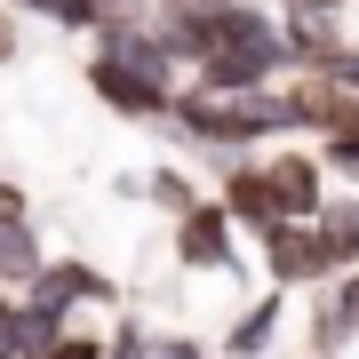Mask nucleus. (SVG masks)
I'll return each instance as SVG.
<instances>
[{
  "label": "nucleus",
  "instance_id": "nucleus-5",
  "mask_svg": "<svg viewBox=\"0 0 359 359\" xmlns=\"http://www.w3.org/2000/svg\"><path fill=\"white\" fill-rule=\"evenodd\" d=\"M271 16H280L295 65H327L359 40V0H271Z\"/></svg>",
  "mask_w": 359,
  "mask_h": 359
},
{
  "label": "nucleus",
  "instance_id": "nucleus-10",
  "mask_svg": "<svg viewBox=\"0 0 359 359\" xmlns=\"http://www.w3.org/2000/svg\"><path fill=\"white\" fill-rule=\"evenodd\" d=\"M287 311H295V295L287 287H256L240 311L224 320V359H264V351H280V335H287Z\"/></svg>",
  "mask_w": 359,
  "mask_h": 359
},
{
  "label": "nucleus",
  "instance_id": "nucleus-1",
  "mask_svg": "<svg viewBox=\"0 0 359 359\" xmlns=\"http://www.w3.org/2000/svg\"><path fill=\"white\" fill-rule=\"evenodd\" d=\"M160 128L176 136L184 152H208V160L280 144V136H287V120H280V80H271V88H208V80L184 72L176 96H168V120H160Z\"/></svg>",
  "mask_w": 359,
  "mask_h": 359
},
{
  "label": "nucleus",
  "instance_id": "nucleus-20",
  "mask_svg": "<svg viewBox=\"0 0 359 359\" xmlns=\"http://www.w3.org/2000/svg\"><path fill=\"white\" fill-rule=\"evenodd\" d=\"M0 216H32V200H25V184H16V176H0Z\"/></svg>",
  "mask_w": 359,
  "mask_h": 359
},
{
  "label": "nucleus",
  "instance_id": "nucleus-3",
  "mask_svg": "<svg viewBox=\"0 0 359 359\" xmlns=\"http://www.w3.org/2000/svg\"><path fill=\"white\" fill-rule=\"evenodd\" d=\"M88 96L104 104V112L136 120V128H160V120H168V96H176V80L144 72V65H128V56H104V48H88Z\"/></svg>",
  "mask_w": 359,
  "mask_h": 359
},
{
  "label": "nucleus",
  "instance_id": "nucleus-15",
  "mask_svg": "<svg viewBox=\"0 0 359 359\" xmlns=\"http://www.w3.org/2000/svg\"><path fill=\"white\" fill-rule=\"evenodd\" d=\"M144 200H152V208H160V216H184V208H192V200H200V184H192V176H184V168H176V160H152V168H144Z\"/></svg>",
  "mask_w": 359,
  "mask_h": 359
},
{
  "label": "nucleus",
  "instance_id": "nucleus-19",
  "mask_svg": "<svg viewBox=\"0 0 359 359\" xmlns=\"http://www.w3.org/2000/svg\"><path fill=\"white\" fill-rule=\"evenodd\" d=\"M16 56H25V16H16L8 0H0V72H8Z\"/></svg>",
  "mask_w": 359,
  "mask_h": 359
},
{
  "label": "nucleus",
  "instance_id": "nucleus-21",
  "mask_svg": "<svg viewBox=\"0 0 359 359\" xmlns=\"http://www.w3.org/2000/svg\"><path fill=\"white\" fill-rule=\"evenodd\" d=\"M96 16H120V8H144V0H88Z\"/></svg>",
  "mask_w": 359,
  "mask_h": 359
},
{
  "label": "nucleus",
  "instance_id": "nucleus-17",
  "mask_svg": "<svg viewBox=\"0 0 359 359\" xmlns=\"http://www.w3.org/2000/svg\"><path fill=\"white\" fill-rule=\"evenodd\" d=\"M104 359H152V327H144L136 311H120V320L104 327Z\"/></svg>",
  "mask_w": 359,
  "mask_h": 359
},
{
  "label": "nucleus",
  "instance_id": "nucleus-14",
  "mask_svg": "<svg viewBox=\"0 0 359 359\" xmlns=\"http://www.w3.org/2000/svg\"><path fill=\"white\" fill-rule=\"evenodd\" d=\"M40 224L32 216H0V287H25L32 271H40Z\"/></svg>",
  "mask_w": 359,
  "mask_h": 359
},
{
  "label": "nucleus",
  "instance_id": "nucleus-22",
  "mask_svg": "<svg viewBox=\"0 0 359 359\" xmlns=\"http://www.w3.org/2000/svg\"><path fill=\"white\" fill-rule=\"evenodd\" d=\"M295 359H320V351H295Z\"/></svg>",
  "mask_w": 359,
  "mask_h": 359
},
{
  "label": "nucleus",
  "instance_id": "nucleus-4",
  "mask_svg": "<svg viewBox=\"0 0 359 359\" xmlns=\"http://www.w3.org/2000/svg\"><path fill=\"white\" fill-rule=\"evenodd\" d=\"M256 248H264V280H271V287H287V295H304V287H320L327 271H344V264H335V248H327V231L311 224V216L271 224Z\"/></svg>",
  "mask_w": 359,
  "mask_h": 359
},
{
  "label": "nucleus",
  "instance_id": "nucleus-16",
  "mask_svg": "<svg viewBox=\"0 0 359 359\" xmlns=\"http://www.w3.org/2000/svg\"><path fill=\"white\" fill-rule=\"evenodd\" d=\"M32 359H104V327H72V320H65Z\"/></svg>",
  "mask_w": 359,
  "mask_h": 359
},
{
  "label": "nucleus",
  "instance_id": "nucleus-8",
  "mask_svg": "<svg viewBox=\"0 0 359 359\" xmlns=\"http://www.w3.org/2000/svg\"><path fill=\"white\" fill-rule=\"evenodd\" d=\"M351 344H359V264L327 271L320 287H304V351L344 359Z\"/></svg>",
  "mask_w": 359,
  "mask_h": 359
},
{
  "label": "nucleus",
  "instance_id": "nucleus-13",
  "mask_svg": "<svg viewBox=\"0 0 359 359\" xmlns=\"http://www.w3.org/2000/svg\"><path fill=\"white\" fill-rule=\"evenodd\" d=\"M311 224H320L327 231V248H335V264H359V184H335V192L320 200V216H311Z\"/></svg>",
  "mask_w": 359,
  "mask_h": 359
},
{
  "label": "nucleus",
  "instance_id": "nucleus-7",
  "mask_svg": "<svg viewBox=\"0 0 359 359\" xmlns=\"http://www.w3.org/2000/svg\"><path fill=\"white\" fill-rule=\"evenodd\" d=\"M25 295L40 311H56V320H72V311H120V287L104 280L88 256H40V271L25 280Z\"/></svg>",
  "mask_w": 359,
  "mask_h": 359
},
{
  "label": "nucleus",
  "instance_id": "nucleus-6",
  "mask_svg": "<svg viewBox=\"0 0 359 359\" xmlns=\"http://www.w3.org/2000/svg\"><path fill=\"white\" fill-rule=\"evenodd\" d=\"M216 200H224V216L240 224V240H264L271 224H287V208H280V192H271V176H264V144L216 160Z\"/></svg>",
  "mask_w": 359,
  "mask_h": 359
},
{
  "label": "nucleus",
  "instance_id": "nucleus-9",
  "mask_svg": "<svg viewBox=\"0 0 359 359\" xmlns=\"http://www.w3.org/2000/svg\"><path fill=\"white\" fill-rule=\"evenodd\" d=\"M264 176H271V192H280L287 216H320V200L335 192V176H327V160H320L311 136H280V152H264Z\"/></svg>",
  "mask_w": 359,
  "mask_h": 359
},
{
  "label": "nucleus",
  "instance_id": "nucleus-12",
  "mask_svg": "<svg viewBox=\"0 0 359 359\" xmlns=\"http://www.w3.org/2000/svg\"><path fill=\"white\" fill-rule=\"evenodd\" d=\"M56 327H65V320H56V311H40L25 287H0V359H32Z\"/></svg>",
  "mask_w": 359,
  "mask_h": 359
},
{
  "label": "nucleus",
  "instance_id": "nucleus-2",
  "mask_svg": "<svg viewBox=\"0 0 359 359\" xmlns=\"http://www.w3.org/2000/svg\"><path fill=\"white\" fill-rule=\"evenodd\" d=\"M168 264L184 271V280H231L240 287V224L224 216L216 192H200L184 216H168Z\"/></svg>",
  "mask_w": 359,
  "mask_h": 359
},
{
  "label": "nucleus",
  "instance_id": "nucleus-11",
  "mask_svg": "<svg viewBox=\"0 0 359 359\" xmlns=\"http://www.w3.org/2000/svg\"><path fill=\"white\" fill-rule=\"evenodd\" d=\"M144 16H152V32L168 40V56H176L184 72H200V56L216 48V0H144Z\"/></svg>",
  "mask_w": 359,
  "mask_h": 359
},
{
  "label": "nucleus",
  "instance_id": "nucleus-18",
  "mask_svg": "<svg viewBox=\"0 0 359 359\" xmlns=\"http://www.w3.org/2000/svg\"><path fill=\"white\" fill-rule=\"evenodd\" d=\"M152 359H208V344L192 327H152Z\"/></svg>",
  "mask_w": 359,
  "mask_h": 359
}]
</instances>
